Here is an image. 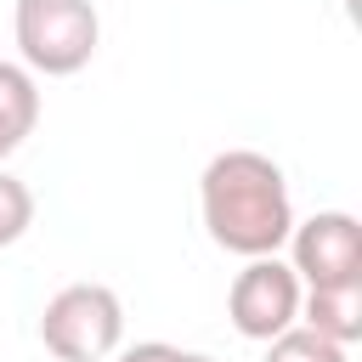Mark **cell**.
<instances>
[{
    "mask_svg": "<svg viewBox=\"0 0 362 362\" xmlns=\"http://www.w3.org/2000/svg\"><path fill=\"white\" fill-rule=\"evenodd\" d=\"M198 215L215 249L226 255H277L294 226V198L283 181V164L255 147H226L198 175Z\"/></svg>",
    "mask_w": 362,
    "mask_h": 362,
    "instance_id": "6da1fadb",
    "label": "cell"
},
{
    "mask_svg": "<svg viewBox=\"0 0 362 362\" xmlns=\"http://www.w3.org/2000/svg\"><path fill=\"white\" fill-rule=\"evenodd\" d=\"M17 57L40 79H68L79 74L96 45H102V17L90 0H17Z\"/></svg>",
    "mask_w": 362,
    "mask_h": 362,
    "instance_id": "7a4b0ae2",
    "label": "cell"
},
{
    "mask_svg": "<svg viewBox=\"0 0 362 362\" xmlns=\"http://www.w3.org/2000/svg\"><path fill=\"white\" fill-rule=\"evenodd\" d=\"M40 339L57 362H102L124 339V305L107 283H68L45 300Z\"/></svg>",
    "mask_w": 362,
    "mask_h": 362,
    "instance_id": "3957f363",
    "label": "cell"
},
{
    "mask_svg": "<svg viewBox=\"0 0 362 362\" xmlns=\"http://www.w3.org/2000/svg\"><path fill=\"white\" fill-rule=\"evenodd\" d=\"M300 294H305V283L294 277L288 260L255 255V260H243V272L226 288V317H232V328L243 339L266 345L272 334H283V328L300 322Z\"/></svg>",
    "mask_w": 362,
    "mask_h": 362,
    "instance_id": "277c9868",
    "label": "cell"
},
{
    "mask_svg": "<svg viewBox=\"0 0 362 362\" xmlns=\"http://www.w3.org/2000/svg\"><path fill=\"white\" fill-rule=\"evenodd\" d=\"M288 266L305 288L356 283L362 277V226L351 209H317L311 221L288 226Z\"/></svg>",
    "mask_w": 362,
    "mask_h": 362,
    "instance_id": "5b68a950",
    "label": "cell"
},
{
    "mask_svg": "<svg viewBox=\"0 0 362 362\" xmlns=\"http://www.w3.org/2000/svg\"><path fill=\"white\" fill-rule=\"evenodd\" d=\"M300 322L334 345H356L362 339V277L356 283H322L300 294Z\"/></svg>",
    "mask_w": 362,
    "mask_h": 362,
    "instance_id": "8992f818",
    "label": "cell"
},
{
    "mask_svg": "<svg viewBox=\"0 0 362 362\" xmlns=\"http://www.w3.org/2000/svg\"><path fill=\"white\" fill-rule=\"evenodd\" d=\"M40 124V79L23 62H0V158H11Z\"/></svg>",
    "mask_w": 362,
    "mask_h": 362,
    "instance_id": "52a82bcc",
    "label": "cell"
},
{
    "mask_svg": "<svg viewBox=\"0 0 362 362\" xmlns=\"http://www.w3.org/2000/svg\"><path fill=\"white\" fill-rule=\"evenodd\" d=\"M266 362H351V345H334V339L311 334L305 322H294L266 339Z\"/></svg>",
    "mask_w": 362,
    "mask_h": 362,
    "instance_id": "ba28073f",
    "label": "cell"
},
{
    "mask_svg": "<svg viewBox=\"0 0 362 362\" xmlns=\"http://www.w3.org/2000/svg\"><path fill=\"white\" fill-rule=\"evenodd\" d=\"M28 226H34V192L11 170H0V249H11Z\"/></svg>",
    "mask_w": 362,
    "mask_h": 362,
    "instance_id": "9c48e42d",
    "label": "cell"
},
{
    "mask_svg": "<svg viewBox=\"0 0 362 362\" xmlns=\"http://www.w3.org/2000/svg\"><path fill=\"white\" fill-rule=\"evenodd\" d=\"M119 362H181V345H164V339H141V345L119 351Z\"/></svg>",
    "mask_w": 362,
    "mask_h": 362,
    "instance_id": "30bf717a",
    "label": "cell"
},
{
    "mask_svg": "<svg viewBox=\"0 0 362 362\" xmlns=\"http://www.w3.org/2000/svg\"><path fill=\"white\" fill-rule=\"evenodd\" d=\"M181 362H215V356H204V351H181Z\"/></svg>",
    "mask_w": 362,
    "mask_h": 362,
    "instance_id": "8fae6325",
    "label": "cell"
}]
</instances>
